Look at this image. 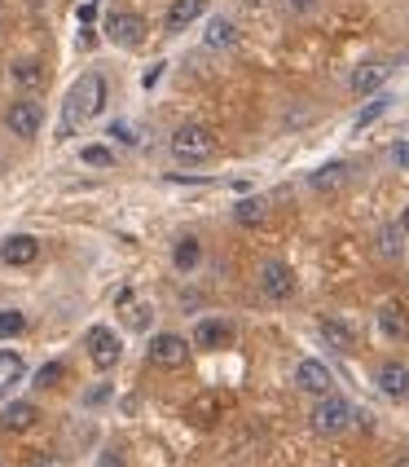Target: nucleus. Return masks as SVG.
Instances as JSON below:
<instances>
[{"label":"nucleus","instance_id":"nucleus-1","mask_svg":"<svg viewBox=\"0 0 409 467\" xmlns=\"http://www.w3.org/2000/svg\"><path fill=\"white\" fill-rule=\"evenodd\" d=\"M106 106V76L102 71H84V76L71 84L66 102H62V137L79 132L88 119H97Z\"/></svg>","mask_w":409,"mask_h":467},{"label":"nucleus","instance_id":"nucleus-2","mask_svg":"<svg viewBox=\"0 0 409 467\" xmlns=\"http://www.w3.org/2000/svg\"><path fill=\"white\" fill-rule=\"evenodd\" d=\"M353 419H357V406L348 401V397H317V406L308 410V423H312V432L317 437H339V432H348L353 428Z\"/></svg>","mask_w":409,"mask_h":467},{"label":"nucleus","instance_id":"nucleus-3","mask_svg":"<svg viewBox=\"0 0 409 467\" xmlns=\"http://www.w3.org/2000/svg\"><path fill=\"white\" fill-rule=\"evenodd\" d=\"M216 155H220V141L207 124H185L172 132V159H180V163H207Z\"/></svg>","mask_w":409,"mask_h":467},{"label":"nucleus","instance_id":"nucleus-4","mask_svg":"<svg viewBox=\"0 0 409 467\" xmlns=\"http://www.w3.org/2000/svg\"><path fill=\"white\" fill-rule=\"evenodd\" d=\"M5 129L14 132L18 141H36V137H40V129H45V110H40V102L18 98V102L5 110Z\"/></svg>","mask_w":409,"mask_h":467},{"label":"nucleus","instance_id":"nucleus-5","mask_svg":"<svg viewBox=\"0 0 409 467\" xmlns=\"http://www.w3.org/2000/svg\"><path fill=\"white\" fill-rule=\"evenodd\" d=\"M102 26H106V36H110L119 49H137V45L146 40V18H141V14H132V9H110Z\"/></svg>","mask_w":409,"mask_h":467},{"label":"nucleus","instance_id":"nucleus-6","mask_svg":"<svg viewBox=\"0 0 409 467\" xmlns=\"http://www.w3.org/2000/svg\"><path fill=\"white\" fill-rule=\"evenodd\" d=\"M260 296L273 300V305L295 296V274H291L286 260H264V265H260Z\"/></svg>","mask_w":409,"mask_h":467},{"label":"nucleus","instance_id":"nucleus-7","mask_svg":"<svg viewBox=\"0 0 409 467\" xmlns=\"http://www.w3.org/2000/svg\"><path fill=\"white\" fill-rule=\"evenodd\" d=\"M150 362L163 366V370H180V366L189 362V339L177 336V331H158L150 339Z\"/></svg>","mask_w":409,"mask_h":467},{"label":"nucleus","instance_id":"nucleus-8","mask_svg":"<svg viewBox=\"0 0 409 467\" xmlns=\"http://www.w3.org/2000/svg\"><path fill=\"white\" fill-rule=\"evenodd\" d=\"M9 84H14L18 93H45V84H49V67H45L40 57L23 53V57H14V62H9Z\"/></svg>","mask_w":409,"mask_h":467},{"label":"nucleus","instance_id":"nucleus-9","mask_svg":"<svg viewBox=\"0 0 409 467\" xmlns=\"http://www.w3.org/2000/svg\"><path fill=\"white\" fill-rule=\"evenodd\" d=\"M88 358H93L97 370H110V366H119V358H124V344H119V336L110 327H93L88 331Z\"/></svg>","mask_w":409,"mask_h":467},{"label":"nucleus","instance_id":"nucleus-10","mask_svg":"<svg viewBox=\"0 0 409 467\" xmlns=\"http://www.w3.org/2000/svg\"><path fill=\"white\" fill-rule=\"evenodd\" d=\"M295 384L304 392H312V397H331L334 389V375L326 362H317V358H304V362L295 366Z\"/></svg>","mask_w":409,"mask_h":467},{"label":"nucleus","instance_id":"nucleus-11","mask_svg":"<svg viewBox=\"0 0 409 467\" xmlns=\"http://www.w3.org/2000/svg\"><path fill=\"white\" fill-rule=\"evenodd\" d=\"M387 76H392V62H383V57H370V62H361L357 71H353V93H361V98H370V93H379L387 84Z\"/></svg>","mask_w":409,"mask_h":467},{"label":"nucleus","instance_id":"nucleus-12","mask_svg":"<svg viewBox=\"0 0 409 467\" xmlns=\"http://www.w3.org/2000/svg\"><path fill=\"white\" fill-rule=\"evenodd\" d=\"M40 256V243H36V234H9L5 243H0V260L9 265V269H26L31 260Z\"/></svg>","mask_w":409,"mask_h":467},{"label":"nucleus","instance_id":"nucleus-13","mask_svg":"<svg viewBox=\"0 0 409 467\" xmlns=\"http://www.w3.org/2000/svg\"><path fill=\"white\" fill-rule=\"evenodd\" d=\"M374 384H379V392H383V397H392V401H405V392H409V366L383 362V366H379V375H374Z\"/></svg>","mask_w":409,"mask_h":467},{"label":"nucleus","instance_id":"nucleus-14","mask_svg":"<svg viewBox=\"0 0 409 467\" xmlns=\"http://www.w3.org/2000/svg\"><path fill=\"white\" fill-rule=\"evenodd\" d=\"M348 182H353V168H348V163H326V168H317V172L308 177V185H312L317 194H326V199L339 194Z\"/></svg>","mask_w":409,"mask_h":467},{"label":"nucleus","instance_id":"nucleus-15","mask_svg":"<svg viewBox=\"0 0 409 467\" xmlns=\"http://www.w3.org/2000/svg\"><path fill=\"white\" fill-rule=\"evenodd\" d=\"M379 331H383V339H409V309L405 305H396V300L379 305Z\"/></svg>","mask_w":409,"mask_h":467},{"label":"nucleus","instance_id":"nucleus-16","mask_svg":"<svg viewBox=\"0 0 409 467\" xmlns=\"http://www.w3.org/2000/svg\"><path fill=\"white\" fill-rule=\"evenodd\" d=\"M230 339H233V327L225 317H203V322L194 327V344H199V348H225Z\"/></svg>","mask_w":409,"mask_h":467},{"label":"nucleus","instance_id":"nucleus-17","mask_svg":"<svg viewBox=\"0 0 409 467\" xmlns=\"http://www.w3.org/2000/svg\"><path fill=\"white\" fill-rule=\"evenodd\" d=\"M203 45L211 53H230L238 49V23H230V18H211L203 31Z\"/></svg>","mask_w":409,"mask_h":467},{"label":"nucleus","instance_id":"nucleus-18","mask_svg":"<svg viewBox=\"0 0 409 467\" xmlns=\"http://www.w3.org/2000/svg\"><path fill=\"white\" fill-rule=\"evenodd\" d=\"M36 419H40V410L31 401H9L0 410V432H26V428H36Z\"/></svg>","mask_w":409,"mask_h":467},{"label":"nucleus","instance_id":"nucleus-19","mask_svg":"<svg viewBox=\"0 0 409 467\" xmlns=\"http://www.w3.org/2000/svg\"><path fill=\"white\" fill-rule=\"evenodd\" d=\"M203 14H207V0H172L163 23H168V31H185L189 23H199Z\"/></svg>","mask_w":409,"mask_h":467},{"label":"nucleus","instance_id":"nucleus-20","mask_svg":"<svg viewBox=\"0 0 409 467\" xmlns=\"http://www.w3.org/2000/svg\"><path fill=\"white\" fill-rule=\"evenodd\" d=\"M317 331H322V339L331 344L334 353H353V344H357L353 327H348V322H339V317H322V322H317Z\"/></svg>","mask_w":409,"mask_h":467},{"label":"nucleus","instance_id":"nucleus-21","mask_svg":"<svg viewBox=\"0 0 409 467\" xmlns=\"http://www.w3.org/2000/svg\"><path fill=\"white\" fill-rule=\"evenodd\" d=\"M189 419H194L199 428H211V423L220 419V397H216V392H207V397H194V401H189Z\"/></svg>","mask_w":409,"mask_h":467},{"label":"nucleus","instance_id":"nucleus-22","mask_svg":"<svg viewBox=\"0 0 409 467\" xmlns=\"http://www.w3.org/2000/svg\"><path fill=\"white\" fill-rule=\"evenodd\" d=\"M233 221L247 225V230L260 225V221H264V199H256V194H251V199H238V203H233Z\"/></svg>","mask_w":409,"mask_h":467},{"label":"nucleus","instance_id":"nucleus-23","mask_svg":"<svg viewBox=\"0 0 409 467\" xmlns=\"http://www.w3.org/2000/svg\"><path fill=\"white\" fill-rule=\"evenodd\" d=\"M401 238H405V234H401V225H383V230H379V238H374L379 256H383V260H396V256H401Z\"/></svg>","mask_w":409,"mask_h":467},{"label":"nucleus","instance_id":"nucleus-24","mask_svg":"<svg viewBox=\"0 0 409 467\" xmlns=\"http://www.w3.org/2000/svg\"><path fill=\"white\" fill-rule=\"evenodd\" d=\"M119 309H124V322H128V327H137V331H146V327H150V305H137V309H132V296H119Z\"/></svg>","mask_w":409,"mask_h":467},{"label":"nucleus","instance_id":"nucleus-25","mask_svg":"<svg viewBox=\"0 0 409 467\" xmlns=\"http://www.w3.org/2000/svg\"><path fill=\"white\" fill-rule=\"evenodd\" d=\"M79 159H84L88 168H115V150H110V146H102V141L84 146V150H79Z\"/></svg>","mask_w":409,"mask_h":467},{"label":"nucleus","instance_id":"nucleus-26","mask_svg":"<svg viewBox=\"0 0 409 467\" xmlns=\"http://www.w3.org/2000/svg\"><path fill=\"white\" fill-rule=\"evenodd\" d=\"M199 256H203L199 238H180L177 243V269H199Z\"/></svg>","mask_w":409,"mask_h":467},{"label":"nucleus","instance_id":"nucleus-27","mask_svg":"<svg viewBox=\"0 0 409 467\" xmlns=\"http://www.w3.org/2000/svg\"><path fill=\"white\" fill-rule=\"evenodd\" d=\"M23 327H26V317L18 309H5V313H0V339L23 336Z\"/></svg>","mask_w":409,"mask_h":467},{"label":"nucleus","instance_id":"nucleus-28","mask_svg":"<svg viewBox=\"0 0 409 467\" xmlns=\"http://www.w3.org/2000/svg\"><path fill=\"white\" fill-rule=\"evenodd\" d=\"M57 379H62V362H45L40 375H36V389H53Z\"/></svg>","mask_w":409,"mask_h":467},{"label":"nucleus","instance_id":"nucleus-29","mask_svg":"<svg viewBox=\"0 0 409 467\" xmlns=\"http://www.w3.org/2000/svg\"><path fill=\"white\" fill-rule=\"evenodd\" d=\"M383 110H387V98H379V102H370V106H365V110L357 115V129H370V124H374V119H379Z\"/></svg>","mask_w":409,"mask_h":467},{"label":"nucleus","instance_id":"nucleus-30","mask_svg":"<svg viewBox=\"0 0 409 467\" xmlns=\"http://www.w3.org/2000/svg\"><path fill=\"white\" fill-rule=\"evenodd\" d=\"M110 137H115V141H124V146H132V141H137V132H132L124 119H115V124H110Z\"/></svg>","mask_w":409,"mask_h":467},{"label":"nucleus","instance_id":"nucleus-31","mask_svg":"<svg viewBox=\"0 0 409 467\" xmlns=\"http://www.w3.org/2000/svg\"><path fill=\"white\" fill-rule=\"evenodd\" d=\"M392 163H396V168H409V141H396V146H392Z\"/></svg>","mask_w":409,"mask_h":467},{"label":"nucleus","instance_id":"nucleus-32","mask_svg":"<svg viewBox=\"0 0 409 467\" xmlns=\"http://www.w3.org/2000/svg\"><path fill=\"white\" fill-rule=\"evenodd\" d=\"M401 234L409 238V203H405V212H401Z\"/></svg>","mask_w":409,"mask_h":467},{"label":"nucleus","instance_id":"nucleus-33","mask_svg":"<svg viewBox=\"0 0 409 467\" xmlns=\"http://www.w3.org/2000/svg\"><path fill=\"white\" fill-rule=\"evenodd\" d=\"M291 5H295V9H312L317 0H291Z\"/></svg>","mask_w":409,"mask_h":467},{"label":"nucleus","instance_id":"nucleus-34","mask_svg":"<svg viewBox=\"0 0 409 467\" xmlns=\"http://www.w3.org/2000/svg\"><path fill=\"white\" fill-rule=\"evenodd\" d=\"M392 467H409V459H396V463H392Z\"/></svg>","mask_w":409,"mask_h":467},{"label":"nucleus","instance_id":"nucleus-35","mask_svg":"<svg viewBox=\"0 0 409 467\" xmlns=\"http://www.w3.org/2000/svg\"><path fill=\"white\" fill-rule=\"evenodd\" d=\"M247 5H264V0H247Z\"/></svg>","mask_w":409,"mask_h":467},{"label":"nucleus","instance_id":"nucleus-36","mask_svg":"<svg viewBox=\"0 0 409 467\" xmlns=\"http://www.w3.org/2000/svg\"><path fill=\"white\" fill-rule=\"evenodd\" d=\"M405 401H409V392H405Z\"/></svg>","mask_w":409,"mask_h":467}]
</instances>
